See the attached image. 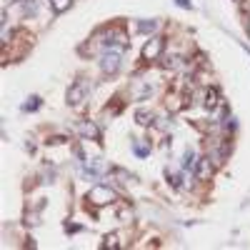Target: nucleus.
I'll return each mask as SVG.
<instances>
[{"instance_id": "nucleus-15", "label": "nucleus", "mask_w": 250, "mask_h": 250, "mask_svg": "<svg viewBox=\"0 0 250 250\" xmlns=\"http://www.w3.org/2000/svg\"><path fill=\"white\" fill-rule=\"evenodd\" d=\"M103 248H118V235H105V243Z\"/></svg>"}, {"instance_id": "nucleus-13", "label": "nucleus", "mask_w": 250, "mask_h": 250, "mask_svg": "<svg viewBox=\"0 0 250 250\" xmlns=\"http://www.w3.org/2000/svg\"><path fill=\"white\" fill-rule=\"evenodd\" d=\"M155 28H158L155 20H140V23H138V30H140V33H153Z\"/></svg>"}, {"instance_id": "nucleus-16", "label": "nucleus", "mask_w": 250, "mask_h": 250, "mask_svg": "<svg viewBox=\"0 0 250 250\" xmlns=\"http://www.w3.org/2000/svg\"><path fill=\"white\" fill-rule=\"evenodd\" d=\"M175 3H178L180 8H190V0H175Z\"/></svg>"}, {"instance_id": "nucleus-6", "label": "nucleus", "mask_w": 250, "mask_h": 250, "mask_svg": "<svg viewBox=\"0 0 250 250\" xmlns=\"http://www.w3.org/2000/svg\"><path fill=\"white\" fill-rule=\"evenodd\" d=\"M213 173V165H210V158H203V160H198V170H195V175L200 180H205L208 175Z\"/></svg>"}, {"instance_id": "nucleus-7", "label": "nucleus", "mask_w": 250, "mask_h": 250, "mask_svg": "<svg viewBox=\"0 0 250 250\" xmlns=\"http://www.w3.org/2000/svg\"><path fill=\"white\" fill-rule=\"evenodd\" d=\"M218 103H220V95H218L215 88H210V90L205 93V108H208V110H215Z\"/></svg>"}, {"instance_id": "nucleus-14", "label": "nucleus", "mask_w": 250, "mask_h": 250, "mask_svg": "<svg viewBox=\"0 0 250 250\" xmlns=\"http://www.w3.org/2000/svg\"><path fill=\"white\" fill-rule=\"evenodd\" d=\"M38 108H40V98H38V95L28 98V103L23 105V110H25V113H33V110H38Z\"/></svg>"}, {"instance_id": "nucleus-1", "label": "nucleus", "mask_w": 250, "mask_h": 250, "mask_svg": "<svg viewBox=\"0 0 250 250\" xmlns=\"http://www.w3.org/2000/svg\"><path fill=\"white\" fill-rule=\"evenodd\" d=\"M88 200H90L95 208H103V205H108V203H115V190L108 185H95V188H90V193H88Z\"/></svg>"}, {"instance_id": "nucleus-11", "label": "nucleus", "mask_w": 250, "mask_h": 250, "mask_svg": "<svg viewBox=\"0 0 250 250\" xmlns=\"http://www.w3.org/2000/svg\"><path fill=\"white\" fill-rule=\"evenodd\" d=\"M198 165V160H195V153L193 150H185V158H183V168L185 170H193Z\"/></svg>"}, {"instance_id": "nucleus-2", "label": "nucleus", "mask_w": 250, "mask_h": 250, "mask_svg": "<svg viewBox=\"0 0 250 250\" xmlns=\"http://www.w3.org/2000/svg\"><path fill=\"white\" fill-rule=\"evenodd\" d=\"M163 48H165V40L163 38H150L148 43H145V48H143V60H158L160 58V53H163Z\"/></svg>"}, {"instance_id": "nucleus-3", "label": "nucleus", "mask_w": 250, "mask_h": 250, "mask_svg": "<svg viewBox=\"0 0 250 250\" xmlns=\"http://www.w3.org/2000/svg\"><path fill=\"white\" fill-rule=\"evenodd\" d=\"M100 68H103V73H105V75H115V73L120 70V53H118V50H105Z\"/></svg>"}, {"instance_id": "nucleus-4", "label": "nucleus", "mask_w": 250, "mask_h": 250, "mask_svg": "<svg viewBox=\"0 0 250 250\" xmlns=\"http://www.w3.org/2000/svg\"><path fill=\"white\" fill-rule=\"evenodd\" d=\"M85 95H88V85L83 80H78L75 85H70V90H68V105H80L85 100Z\"/></svg>"}, {"instance_id": "nucleus-10", "label": "nucleus", "mask_w": 250, "mask_h": 250, "mask_svg": "<svg viewBox=\"0 0 250 250\" xmlns=\"http://www.w3.org/2000/svg\"><path fill=\"white\" fill-rule=\"evenodd\" d=\"M70 3H73V0H50V8L58 13V15H60V13H65V10L70 8Z\"/></svg>"}, {"instance_id": "nucleus-12", "label": "nucleus", "mask_w": 250, "mask_h": 250, "mask_svg": "<svg viewBox=\"0 0 250 250\" xmlns=\"http://www.w3.org/2000/svg\"><path fill=\"white\" fill-rule=\"evenodd\" d=\"M38 13V0H23V15H35Z\"/></svg>"}, {"instance_id": "nucleus-8", "label": "nucleus", "mask_w": 250, "mask_h": 250, "mask_svg": "<svg viewBox=\"0 0 250 250\" xmlns=\"http://www.w3.org/2000/svg\"><path fill=\"white\" fill-rule=\"evenodd\" d=\"M135 120H138L140 125H150V123H153V113L145 110V108H140V110H135Z\"/></svg>"}, {"instance_id": "nucleus-9", "label": "nucleus", "mask_w": 250, "mask_h": 250, "mask_svg": "<svg viewBox=\"0 0 250 250\" xmlns=\"http://www.w3.org/2000/svg\"><path fill=\"white\" fill-rule=\"evenodd\" d=\"M133 153L138 155V158H145L150 153V145H145L143 140H133Z\"/></svg>"}, {"instance_id": "nucleus-5", "label": "nucleus", "mask_w": 250, "mask_h": 250, "mask_svg": "<svg viewBox=\"0 0 250 250\" xmlns=\"http://www.w3.org/2000/svg\"><path fill=\"white\" fill-rule=\"evenodd\" d=\"M78 133H80V135H85L88 140H100V130H98V125H95V123H90V120L78 123Z\"/></svg>"}]
</instances>
